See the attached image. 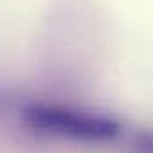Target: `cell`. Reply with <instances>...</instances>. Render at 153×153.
Returning <instances> with one entry per match:
<instances>
[{"label":"cell","instance_id":"cell-2","mask_svg":"<svg viewBox=\"0 0 153 153\" xmlns=\"http://www.w3.org/2000/svg\"><path fill=\"white\" fill-rule=\"evenodd\" d=\"M9 103H11V96L6 94V92H0V115H2L4 110L9 106Z\"/></svg>","mask_w":153,"mask_h":153},{"label":"cell","instance_id":"cell-1","mask_svg":"<svg viewBox=\"0 0 153 153\" xmlns=\"http://www.w3.org/2000/svg\"><path fill=\"white\" fill-rule=\"evenodd\" d=\"M20 121L38 137L79 144H110L123 133V123L110 114L52 101L25 103Z\"/></svg>","mask_w":153,"mask_h":153}]
</instances>
